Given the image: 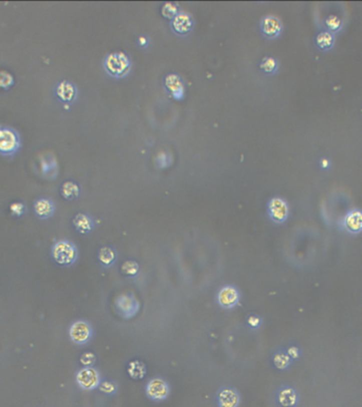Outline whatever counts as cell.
<instances>
[{"instance_id":"cell-1","label":"cell","mask_w":362,"mask_h":407,"mask_svg":"<svg viewBox=\"0 0 362 407\" xmlns=\"http://www.w3.org/2000/svg\"><path fill=\"white\" fill-rule=\"evenodd\" d=\"M52 257L59 264L69 266L77 261L78 248L70 241L62 240L52 247Z\"/></svg>"},{"instance_id":"cell-2","label":"cell","mask_w":362,"mask_h":407,"mask_svg":"<svg viewBox=\"0 0 362 407\" xmlns=\"http://www.w3.org/2000/svg\"><path fill=\"white\" fill-rule=\"evenodd\" d=\"M115 307L124 319H131L140 311V302L133 293L127 292L118 296L115 300Z\"/></svg>"},{"instance_id":"cell-3","label":"cell","mask_w":362,"mask_h":407,"mask_svg":"<svg viewBox=\"0 0 362 407\" xmlns=\"http://www.w3.org/2000/svg\"><path fill=\"white\" fill-rule=\"evenodd\" d=\"M21 146V139L17 132L11 127L0 128V154L11 156Z\"/></svg>"},{"instance_id":"cell-4","label":"cell","mask_w":362,"mask_h":407,"mask_svg":"<svg viewBox=\"0 0 362 407\" xmlns=\"http://www.w3.org/2000/svg\"><path fill=\"white\" fill-rule=\"evenodd\" d=\"M105 68L114 77H122L129 70V61L124 53L109 54L105 60Z\"/></svg>"},{"instance_id":"cell-5","label":"cell","mask_w":362,"mask_h":407,"mask_svg":"<svg viewBox=\"0 0 362 407\" xmlns=\"http://www.w3.org/2000/svg\"><path fill=\"white\" fill-rule=\"evenodd\" d=\"M92 327L85 320L73 322L69 329V336L74 344L85 345L92 337Z\"/></svg>"},{"instance_id":"cell-6","label":"cell","mask_w":362,"mask_h":407,"mask_svg":"<svg viewBox=\"0 0 362 407\" xmlns=\"http://www.w3.org/2000/svg\"><path fill=\"white\" fill-rule=\"evenodd\" d=\"M77 383L84 390L96 389L101 384V375L94 367H84L77 374Z\"/></svg>"},{"instance_id":"cell-7","label":"cell","mask_w":362,"mask_h":407,"mask_svg":"<svg viewBox=\"0 0 362 407\" xmlns=\"http://www.w3.org/2000/svg\"><path fill=\"white\" fill-rule=\"evenodd\" d=\"M217 301L221 308L230 310L239 304L240 294L235 286L226 285L221 288L217 294Z\"/></svg>"},{"instance_id":"cell-8","label":"cell","mask_w":362,"mask_h":407,"mask_svg":"<svg viewBox=\"0 0 362 407\" xmlns=\"http://www.w3.org/2000/svg\"><path fill=\"white\" fill-rule=\"evenodd\" d=\"M146 393L148 397L156 401L165 400L170 394V386L160 377H155L147 383Z\"/></svg>"},{"instance_id":"cell-9","label":"cell","mask_w":362,"mask_h":407,"mask_svg":"<svg viewBox=\"0 0 362 407\" xmlns=\"http://www.w3.org/2000/svg\"><path fill=\"white\" fill-rule=\"evenodd\" d=\"M268 214L274 223L281 224L288 218L289 209L284 199L274 197L268 204Z\"/></svg>"},{"instance_id":"cell-10","label":"cell","mask_w":362,"mask_h":407,"mask_svg":"<svg viewBox=\"0 0 362 407\" xmlns=\"http://www.w3.org/2000/svg\"><path fill=\"white\" fill-rule=\"evenodd\" d=\"M262 31L268 39H275L282 31V23L274 16H267L262 21Z\"/></svg>"},{"instance_id":"cell-11","label":"cell","mask_w":362,"mask_h":407,"mask_svg":"<svg viewBox=\"0 0 362 407\" xmlns=\"http://www.w3.org/2000/svg\"><path fill=\"white\" fill-rule=\"evenodd\" d=\"M217 401L219 407H237L239 404V395L235 389L222 388L218 392Z\"/></svg>"},{"instance_id":"cell-12","label":"cell","mask_w":362,"mask_h":407,"mask_svg":"<svg viewBox=\"0 0 362 407\" xmlns=\"http://www.w3.org/2000/svg\"><path fill=\"white\" fill-rule=\"evenodd\" d=\"M344 227L351 234H358L362 231V211L352 210L344 218Z\"/></svg>"},{"instance_id":"cell-13","label":"cell","mask_w":362,"mask_h":407,"mask_svg":"<svg viewBox=\"0 0 362 407\" xmlns=\"http://www.w3.org/2000/svg\"><path fill=\"white\" fill-rule=\"evenodd\" d=\"M54 204L51 199L40 198L34 204V212L40 219H49L54 214Z\"/></svg>"},{"instance_id":"cell-14","label":"cell","mask_w":362,"mask_h":407,"mask_svg":"<svg viewBox=\"0 0 362 407\" xmlns=\"http://www.w3.org/2000/svg\"><path fill=\"white\" fill-rule=\"evenodd\" d=\"M173 29L176 33L178 34H187L189 33L193 28V21L188 14H177L172 23Z\"/></svg>"},{"instance_id":"cell-15","label":"cell","mask_w":362,"mask_h":407,"mask_svg":"<svg viewBox=\"0 0 362 407\" xmlns=\"http://www.w3.org/2000/svg\"><path fill=\"white\" fill-rule=\"evenodd\" d=\"M57 94L62 101L71 102L77 96V89L71 83L67 81H63L57 87Z\"/></svg>"},{"instance_id":"cell-16","label":"cell","mask_w":362,"mask_h":407,"mask_svg":"<svg viewBox=\"0 0 362 407\" xmlns=\"http://www.w3.org/2000/svg\"><path fill=\"white\" fill-rule=\"evenodd\" d=\"M73 225L81 234H88L94 229V221L85 214H78L73 219Z\"/></svg>"},{"instance_id":"cell-17","label":"cell","mask_w":362,"mask_h":407,"mask_svg":"<svg viewBox=\"0 0 362 407\" xmlns=\"http://www.w3.org/2000/svg\"><path fill=\"white\" fill-rule=\"evenodd\" d=\"M99 261L101 265L105 268H110L115 265L117 261V253L115 249L108 246L102 247L99 252Z\"/></svg>"},{"instance_id":"cell-18","label":"cell","mask_w":362,"mask_h":407,"mask_svg":"<svg viewBox=\"0 0 362 407\" xmlns=\"http://www.w3.org/2000/svg\"><path fill=\"white\" fill-rule=\"evenodd\" d=\"M315 45L321 50H330L333 47V45H335V36L329 31L321 32L315 38Z\"/></svg>"},{"instance_id":"cell-19","label":"cell","mask_w":362,"mask_h":407,"mask_svg":"<svg viewBox=\"0 0 362 407\" xmlns=\"http://www.w3.org/2000/svg\"><path fill=\"white\" fill-rule=\"evenodd\" d=\"M296 399H298V395L291 388H284L278 392V401L285 407L293 406L296 403Z\"/></svg>"},{"instance_id":"cell-20","label":"cell","mask_w":362,"mask_h":407,"mask_svg":"<svg viewBox=\"0 0 362 407\" xmlns=\"http://www.w3.org/2000/svg\"><path fill=\"white\" fill-rule=\"evenodd\" d=\"M61 193H62V195H63L64 198L71 200V199H74V198H77L79 196L80 188H79V186L76 182L66 181V182L63 183Z\"/></svg>"},{"instance_id":"cell-21","label":"cell","mask_w":362,"mask_h":407,"mask_svg":"<svg viewBox=\"0 0 362 407\" xmlns=\"http://www.w3.org/2000/svg\"><path fill=\"white\" fill-rule=\"evenodd\" d=\"M146 372L145 366L140 360H133V362L129 363L128 365V373L135 380H140V378L144 377Z\"/></svg>"},{"instance_id":"cell-22","label":"cell","mask_w":362,"mask_h":407,"mask_svg":"<svg viewBox=\"0 0 362 407\" xmlns=\"http://www.w3.org/2000/svg\"><path fill=\"white\" fill-rule=\"evenodd\" d=\"M165 84L176 98L177 95H179V97L182 96V82L177 76H169L165 80Z\"/></svg>"},{"instance_id":"cell-23","label":"cell","mask_w":362,"mask_h":407,"mask_svg":"<svg viewBox=\"0 0 362 407\" xmlns=\"http://www.w3.org/2000/svg\"><path fill=\"white\" fill-rule=\"evenodd\" d=\"M13 85H14V78L11 73L6 70L0 71V88L4 90H8Z\"/></svg>"},{"instance_id":"cell-24","label":"cell","mask_w":362,"mask_h":407,"mask_svg":"<svg viewBox=\"0 0 362 407\" xmlns=\"http://www.w3.org/2000/svg\"><path fill=\"white\" fill-rule=\"evenodd\" d=\"M121 270H122L123 274L129 277H136L139 274V271H140V267H139V264L136 261L129 260L123 263Z\"/></svg>"},{"instance_id":"cell-25","label":"cell","mask_w":362,"mask_h":407,"mask_svg":"<svg viewBox=\"0 0 362 407\" xmlns=\"http://www.w3.org/2000/svg\"><path fill=\"white\" fill-rule=\"evenodd\" d=\"M325 25H326V27H327V29L329 30V32L333 34V33L338 32V31L341 29L342 22H341V20H340L339 17L331 15V16H329V17L326 18Z\"/></svg>"},{"instance_id":"cell-26","label":"cell","mask_w":362,"mask_h":407,"mask_svg":"<svg viewBox=\"0 0 362 407\" xmlns=\"http://www.w3.org/2000/svg\"><path fill=\"white\" fill-rule=\"evenodd\" d=\"M273 362L278 369H286L290 364V357L285 353H276L273 356Z\"/></svg>"},{"instance_id":"cell-27","label":"cell","mask_w":362,"mask_h":407,"mask_svg":"<svg viewBox=\"0 0 362 407\" xmlns=\"http://www.w3.org/2000/svg\"><path fill=\"white\" fill-rule=\"evenodd\" d=\"M277 68V63L273 58H265L261 63V69L266 73H273Z\"/></svg>"},{"instance_id":"cell-28","label":"cell","mask_w":362,"mask_h":407,"mask_svg":"<svg viewBox=\"0 0 362 407\" xmlns=\"http://www.w3.org/2000/svg\"><path fill=\"white\" fill-rule=\"evenodd\" d=\"M26 211V206L24 205L23 202L21 201H15L13 204H11L10 206V212L13 217H22Z\"/></svg>"},{"instance_id":"cell-29","label":"cell","mask_w":362,"mask_h":407,"mask_svg":"<svg viewBox=\"0 0 362 407\" xmlns=\"http://www.w3.org/2000/svg\"><path fill=\"white\" fill-rule=\"evenodd\" d=\"M162 15L166 18H174L177 16V8L176 6H174L173 4H165L162 7V11H161Z\"/></svg>"},{"instance_id":"cell-30","label":"cell","mask_w":362,"mask_h":407,"mask_svg":"<svg viewBox=\"0 0 362 407\" xmlns=\"http://www.w3.org/2000/svg\"><path fill=\"white\" fill-rule=\"evenodd\" d=\"M97 357L92 352H86L84 354H82L80 362L82 365H84L85 367H92V365L96 364Z\"/></svg>"},{"instance_id":"cell-31","label":"cell","mask_w":362,"mask_h":407,"mask_svg":"<svg viewBox=\"0 0 362 407\" xmlns=\"http://www.w3.org/2000/svg\"><path fill=\"white\" fill-rule=\"evenodd\" d=\"M99 387H100V389L102 391L107 392V393H114L116 391V386L113 383H110V382L101 383Z\"/></svg>"},{"instance_id":"cell-32","label":"cell","mask_w":362,"mask_h":407,"mask_svg":"<svg viewBox=\"0 0 362 407\" xmlns=\"http://www.w3.org/2000/svg\"><path fill=\"white\" fill-rule=\"evenodd\" d=\"M248 323H249V326H251L253 329H256L261 326L262 320L256 315H251L248 318Z\"/></svg>"},{"instance_id":"cell-33","label":"cell","mask_w":362,"mask_h":407,"mask_svg":"<svg viewBox=\"0 0 362 407\" xmlns=\"http://www.w3.org/2000/svg\"><path fill=\"white\" fill-rule=\"evenodd\" d=\"M287 355H288L289 357H298L299 351H298V349H296V348L291 347V348H289L288 350H287Z\"/></svg>"}]
</instances>
